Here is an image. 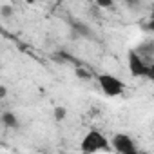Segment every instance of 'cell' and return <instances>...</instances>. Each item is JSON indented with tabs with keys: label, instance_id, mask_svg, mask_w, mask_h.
<instances>
[{
	"label": "cell",
	"instance_id": "1",
	"mask_svg": "<svg viewBox=\"0 0 154 154\" xmlns=\"http://www.w3.org/2000/svg\"><path fill=\"white\" fill-rule=\"evenodd\" d=\"M127 65L129 72L134 78H143V80H154V62H152V47L150 42L131 49L127 54Z\"/></svg>",
	"mask_w": 154,
	"mask_h": 154
},
{
	"label": "cell",
	"instance_id": "2",
	"mask_svg": "<svg viewBox=\"0 0 154 154\" xmlns=\"http://www.w3.org/2000/svg\"><path fill=\"white\" fill-rule=\"evenodd\" d=\"M80 150L87 152V154L102 152V150H111V143H109V138L102 131L91 129V131H87L84 134V138L80 141Z\"/></svg>",
	"mask_w": 154,
	"mask_h": 154
},
{
	"label": "cell",
	"instance_id": "3",
	"mask_svg": "<svg viewBox=\"0 0 154 154\" xmlns=\"http://www.w3.org/2000/svg\"><path fill=\"white\" fill-rule=\"evenodd\" d=\"M96 84L107 98H116L125 93V82H122V78H118L116 74H111V72L96 74Z\"/></svg>",
	"mask_w": 154,
	"mask_h": 154
},
{
	"label": "cell",
	"instance_id": "4",
	"mask_svg": "<svg viewBox=\"0 0 154 154\" xmlns=\"http://www.w3.org/2000/svg\"><path fill=\"white\" fill-rule=\"evenodd\" d=\"M111 149L118 154H138V147H136V141L131 134L127 132H116L111 140Z\"/></svg>",
	"mask_w": 154,
	"mask_h": 154
},
{
	"label": "cell",
	"instance_id": "5",
	"mask_svg": "<svg viewBox=\"0 0 154 154\" xmlns=\"http://www.w3.org/2000/svg\"><path fill=\"white\" fill-rule=\"evenodd\" d=\"M2 123L6 127H9V129H18V125H20V122H18V118H17V114L13 111H6L2 114Z\"/></svg>",
	"mask_w": 154,
	"mask_h": 154
},
{
	"label": "cell",
	"instance_id": "6",
	"mask_svg": "<svg viewBox=\"0 0 154 154\" xmlns=\"http://www.w3.org/2000/svg\"><path fill=\"white\" fill-rule=\"evenodd\" d=\"M53 116H54V120L62 122V120L67 116V111H65L63 107H54V111H53Z\"/></svg>",
	"mask_w": 154,
	"mask_h": 154
},
{
	"label": "cell",
	"instance_id": "7",
	"mask_svg": "<svg viewBox=\"0 0 154 154\" xmlns=\"http://www.w3.org/2000/svg\"><path fill=\"white\" fill-rule=\"evenodd\" d=\"M96 4L100 8H111L112 6V0H96Z\"/></svg>",
	"mask_w": 154,
	"mask_h": 154
},
{
	"label": "cell",
	"instance_id": "8",
	"mask_svg": "<svg viewBox=\"0 0 154 154\" xmlns=\"http://www.w3.org/2000/svg\"><path fill=\"white\" fill-rule=\"evenodd\" d=\"M8 96V89L4 85H0V98H6Z\"/></svg>",
	"mask_w": 154,
	"mask_h": 154
}]
</instances>
